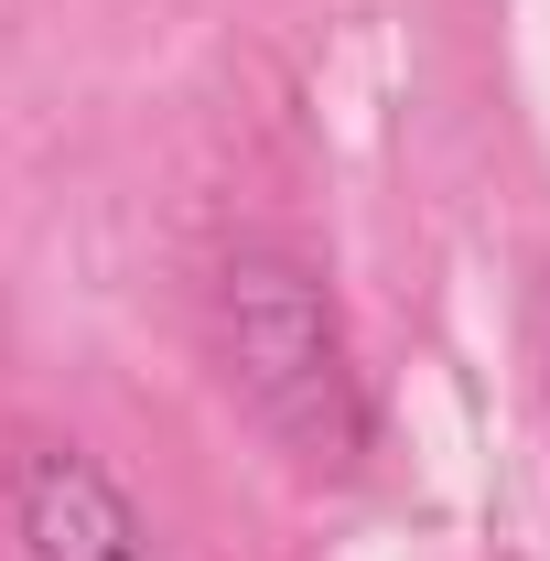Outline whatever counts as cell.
Listing matches in <instances>:
<instances>
[{"mask_svg": "<svg viewBox=\"0 0 550 561\" xmlns=\"http://www.w3.org/2000/svg\"><path fill=\"white\" fill-rule=\"evenodd\" d=\"M216 356H227V389L260 411V432L291 443L313 476H345L367 454V378L313 260L238 249L216 271Z\"/></svg>", "mask_w": 550, "mask_h": 561, "instance_id": "cell-1", "label": "cell"}, {"mask_svg": "<svg viewBox=\"0 0 550 561\" xmlns=\"http://www.w3.org/2000/svg\"><path fill=\"white\" fill-rule=\"evenodd\" d=\"M11 540L33 561H151L140 507L76 443H22L11 454Z\"/></svg>", "mask_w": 550, "mask_h": 561, "instance_id": "cell-2", "label": "cell"}]
</instances>
